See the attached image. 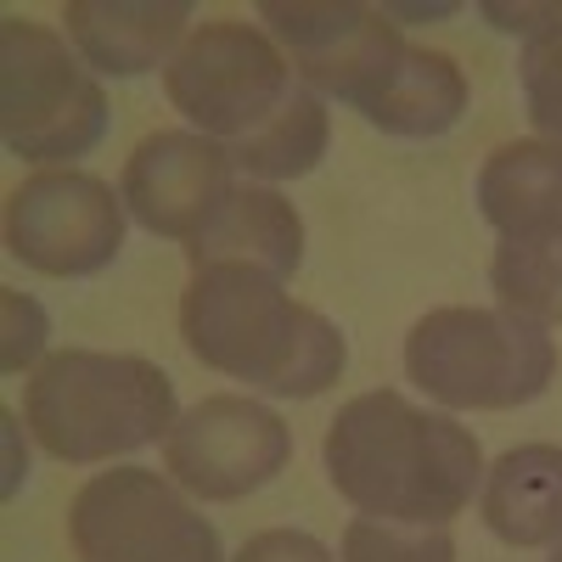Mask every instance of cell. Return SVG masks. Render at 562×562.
Here are the masks:
<instances>
[{
  "label": "cell",
  "mask_w": 562,
  "mask_h": 562,
  "mask_svg": "<svg viewBox=\"0 0 562 562\" xmlns=\"http://www.w3.org/2000/svg\"><path fill=\"white\" fill-rule=\"evenodd\" d=\"M169 102L254 180H299L333 147V119L254 23H203L164 68Z\"/></svg>",
  "instance_id": "obj_1"
},
{
  "label": "cell",
  "mask_w": 562,
  "mask_h": 562,
  "mask_svg": "<svg viewBox=\"0 0 562 562\" xmlns=\"http://www.w3.org/2000/svg\"><path fill=\"white\" fill-rule=\"evenodd\" d=\"M326 479L366 518L450 529L484 490V450L473 428L422 411L394 389H371L326 422Z\"/></svg>",
  "instance_id": "obj_2"
},
{
  "label": "cell",
  "mask_w": 562,
  "mask_h": 562,
  "mask_svg": "<svg viewBox=\"0 0 562 562\" xmlns=\"http://www.w3.org/2000/svg\"><path fill=\"white\" fill-rule=\"evenodd\" d=\"M180 338L209 371L276 400H315L349 366L338 326L248 265L192 270V288L180 299Z\"/></svg>",
  "instance_id": "obj_3"
},
{
  "label": "cell",
  "mask_w": 562,
  "mask_h": 562,
  "mask_svg": "<svg viewBox=\"0 0 562 562\" xmlns=\"http://www.w3.org/2000/svg\"><path fill=\"white\" fill-rule=\"evenodd\" d=\"M23 422L45 456L97 467L147 450L175 428V378L140 355L63 349L34 366L23 389Z\"/></svg>",
  "instance_id": "obj_4"
},
{
  "label": "cell",
  "mask_w": 562,
  "mask_h": 562,
  "mask_svg": "<svg viewBox=\"0 0 562 562\" xmlns=\"http://www.w3.org/2000/svg\"><path fill=\"white\" fill-rule=\"evenodd\" d=\"M405 378L450 411H518L557 378V338L512 310H428L405 333Z\"/></svg>",
  "instance_id": "obj_5"
},
{
  "label": "cell",
  "mask_w": 562,
  "mask_h": 562,
  "mask_svg": "<svg viewBox=\"0 0 562 562\" xmlns=\"http://www.w3.org/2000/svg\"><path fill=\"white\" fill-rule=\"evenodd\" d=\"M479 214L495 225L490 288L535 326L562 321V140H506L479 169Z\"/></svg>",
  "instance_id": "obj_6"
},
{
  "label": "cell",
  "mask_w": 562,
  "mask_h": 562,
  "mask_svg": "<svg viewBox=\"0 0 562 562\" xmlns=\"http://www.w3.org/2000/svg\"><path fill=\"white\" fill-rule=\"evenodd\" d=\"M0 135L29 164L85 158L108 135V97L57 29L0 23Z\"/></svg>",
  "instance_id": "obj_7"
},
{
  "label": "cell",
  "mask_w": 562,
  "mask_h": 562,
  "mask_svg": "<svg viewBox=\"0 0 562 562\" xmlns=\"http://www.w3.org/2000/svg\"><path fill=\"white\" fill-rule=\"evenodd\" d=\"M259 18L270 23V40L293 63L299 85L349 102L360 119L389 102L416 52L383 7H360V0H270Z\"/></svg>",
  "instance_id": "obj_8"
},
{
  "label": "cell",
  "mask_w": 562,
  "mask_h": 562,
  "mask_svg": "<svg viewBox=\"0 0 562 562\" xmlns=\"http://www.w3.org/2000/svg\"><path fill=\"white\" fill-rule=\"evenodd\" d=\"M79 562H225L220 529L147 467L97 473L68 506Z\"/></svg>",
  "instance_id": "obj_9"
},
{
  "label": "cell",
  "mask_w": 562,
  "mask_h": 562,
  "mask_svg": "<svg viewBox=\"0 0 562 562\" xmlns=\"http://www.w3.org/2000/svg\"><path fill=\"white\" fill-rule=\"evenodd\" d=\"M124 248V198L85 169H40L7 203V254L40 276H102Z\"/></svg>",
  "instance_id": "obj_10"
},
{
  "label": "cell",
  "mask_w": 562,
  "mask_h": 562,
  "mask_svg": "<svg viewBox=\"0 0 562 562\" xmlns=\"http://www.w3.org/2000/svg\"><path fill=\"white\" fill-rule=\"evenodd\" d=\"M293 461V428L270 405L209 394L164 439V473L198 501H243L276 484Z\"/></svg>",
  "instance_id": "obj_11"
},
{
  "label": "cell",
  "mask_w": 562,
  "mask_h": 562,
  "mask_svg": "<svg viewBox=\"0 0 562 562\" xmlns=\"http://www.w3.org/2000/svg\"><path fill=\"white\" fill-rule=\"evenodd\" d=\"M231 153L198 130H158L147 135L124 164V209L135 214L140 231L169 243H192L209 225V214L225 203L231 180Z\"/></svg>",
  "instance_id": "obj_12"
},
{
  "label": "cell",
  "mask_w": 562,
  "mask_h": 562,
  "mask_svg": "<svg viewBox=\"0 0 562 562\" xmlns=\"http://www.w3.org/2000/svg\"><path fill=\"white\" fill-rule=\"evenodd\" d=\"M186 259H192V270L248 265V270L288 281L304 265V220L276 186L237 180L225 192V203L209 214V225L186 243Z\"/></svg>",
  "instance_id": "obj_13"
},
{
  "label": "cell",
  "mask_w": 562,
  "mask_h": 562,
  "mask_svg": "<svg viewBox=\"0 0 562 562\" xmlns=\"http://www.w3.org/2000/svg\"><path fill=\"white\" fill-rule=\"evenodd\" d=\"M63 23L90 74L135 79L158 63H175L169 52L186 45L180 34L192 23V7L186 0H74Z\"/></svg>",
  "instance_id": "obj_14"
},
{
  "label": "cell",
  "mask_w": 562,
  "mask_h": 562,
  "mask_svg": "<svg viewBox=\"0 0 562 562\" xmlns=\"http://www.w3.org/2000/svg\"><path fill=\"white\" fill-rule=\"evenodd\" d=\"M479 506L501 546H562V445L506 450L484 473Z\"/></svg>",
  "instance_id": "obj_15"
},
{
  "label": "cell",
  "mask_w": 562,
  "mask_h": 562,
  "mask_svg": "<svg viewBox=\"0 0 562 562\" xmlns=\"http://www.w3.org/2000/svg\"><path fill=\"white\" fill-rule=\"evenodd\" d=\"M461 113H467V74L456 68V57L416 45L400 85L389 90V102L366 124L383 135H400V140H434V135L456 130Z\"/></svg>",
  "instance_id": "obj_16"
},
{
  "label": "cell",
  "mask_w": 562,
  "mask_h": 562,
  "mask_svg": "<svg viewBox=\"0 0 562 562\" xmlns=\"http://www.w3.org/2000/svg\"><path fill=\"white\" fill-rule=\"evenodd\" d=\"M518 85H524V113L540 130V140H562V7L524 40Z\"/></svg>",
  "instance_id": "obj_17"
},
{
  "label": "cell",
  "mask_w": 562,
  "mask_h": 562,
  "mask_svg": "<svg viewBox=\"0 0 562 562\" xmlns=\"http://www.w3.org/2000/svg\"><path fill=\"white\" fill-rule=\"evenodd\" d=\"M338 562H456L450 529H416L389 518H355L344 529Z\"/></svg>",
  "instance_id": "obj_18"
},
{
  "label": "cell",
  "mask_w": 562,
  "mask_h": 562,
  "mask_svg": "<svg viewBox=\"0 0 562 562\" xmlns=\"http://www.w3.org/2000/svg\"><path fill=\"white\" fill-rule=\"evenodd\" d=\"M231 562H333V551H326L315 535H304V529H265Z\"/></svg>",
  "instance_id": "obj_19"
},
{
  "label": "cell",
  "mask_w": 562,
  "mask_h": 562,
  "mask_svg": "<svg viewBox=\"0 0 562 562\" xmlns=\"http://www.w3.org/2000/svg\"><path fill=\"white\" fill-rule=\"evenodd\" d=\"M40 344H45V315H40V304L23 299V293H7V371L29 366V360L40 355Z\"/></svg>",
  "instance_id": "obj_20"
},
{
  "label": "cell",
  "mask_w": 562,
  "mask_h": 562,
  "mask_svg": "<svg viewBox=\"0 0 562 562\" xmlns=\"http://www.w3.org/2000/svg\"><path fill=\"white\" fill-rule=\"evenodd\" d=\"M551 562H562V546H557V551H551Z\"/></svg>",
  "instance_id": "obj_21"
}]
</instances>
